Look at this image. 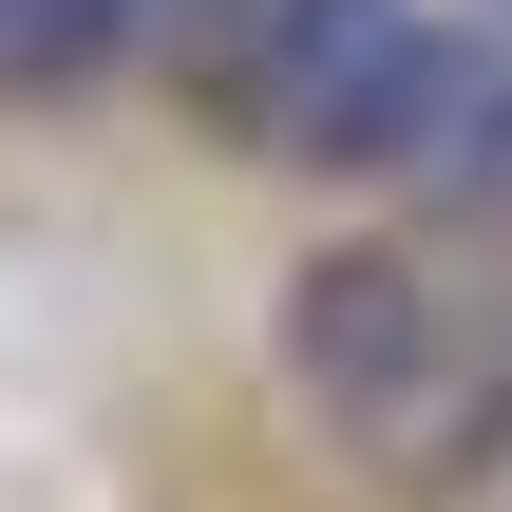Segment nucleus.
<instances>
[{"instance_id":"7ed1b4c3","label":"nucleus","mask_w":512,"mask_h":512,"mask_svg":"<svg viewBox=\"0 0 512 512\" xmlns=\"http://www.w3.org/2000/svg\"><path fill=\"white\" fill-rule=\"evenodd\" d=\"M399 152L418 171H456V190H512V57H418V114H399Z\"/></svg>"},{"instance_id":"f03ea898","label":"nucleus","mask_w":512,"mask_h":512,"mask_svg":"<svg viewBox=\"0 0 512 512\" xmlns=\"http://www.w3.org/2000/svg\"><path fill=\"white\" fill-rule=\"evenodd\" d=\"M285 380H304L323 418L399 437V418L456 380V304H437V266H418V247H304V285H285Z\"/></svg>"},{"instance_id":"f257e3e1","label":"nucleus","mask_w":512,"mask_h":512,"mask_svg":"<svg viewBox=\"0 0 512 512\" xmlns=\"http://www.w3.org/2000/svg\"><path fill=\"white\" fill-rule=\"evenodd\" d=\"M418 19L399 0H228L209 19V76H228V114L266 133V152H399V114H418Z\"/></svg>"}]
</instances>
